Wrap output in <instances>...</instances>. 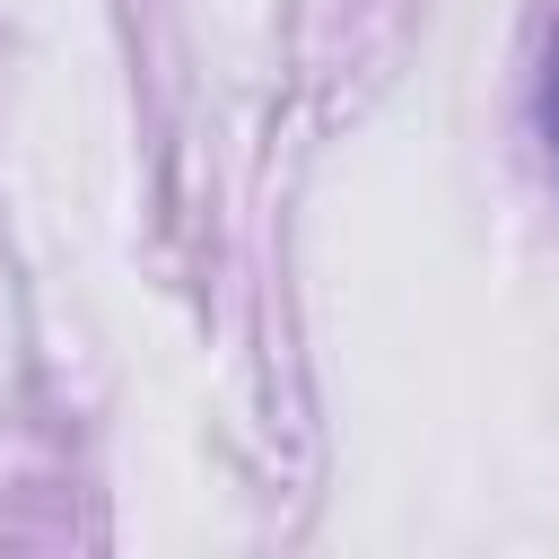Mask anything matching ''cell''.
Instances as JSON below:
<instances>
[{"label":"cell","instance_id":"1","mask_svg":"<svg viewBox=\"0 0 559 559\" xmlns=\"http://www.w3.org/2000/svg\"><path fill=\"white\" fill-rule=\"evenodd\" d=\"M550 140H559V61H550Z\"/></svg>","mask_w":559,"mask_h":559}]
</instances>
